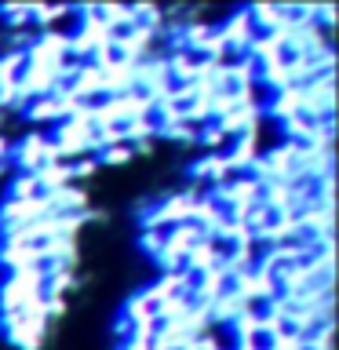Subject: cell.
Segmentation results:
<instances>
[{
	"label": "cell",
	"instance_id": "obj_16",
	"mask_svg": "<svg viewBox=\"0 0 339 350\" xmlns=\"http://www.w3.org/2000/svg\"><path fill=\"white\" fill-rule=\"evenodd\" d=\"M161 248H164V230H139V252L150 262L161 256Z\"/></svg>",
	"mask_w": 339,
	"mask_h": 350
},
{
	"label": "cell",
	"instance_id": "obj_5",
	"mask_svg": "<svg viewBox=\"0 0 339 350\" xmlns=\"http://www.w3.org/2000/svg\"><path fill=\"white\" fill-rule=\"evenodd\" d=\"M66 88H70V95L77 103H98L103 98V70L92 62H81V70L73 73V81Z\"/></svg>",
	"mask_w": 339,
	"mask_h": 350
},
{
	"label": "cell",
	"instance_id": "obj_2",
	"mask_svg": "<svg viewBox=\"0 0 339 350\" xmlns=\"http://www.w3.org/2000/svg\"><path fill=\"white\" fill-rule=\"evenodd\" d=\"M186 179H190V186H197V190H212V186L234 179V172H230V164H226L223 153H201V157L190 161Z\"/></svg>",
	"mask_w": 339,
	"mask_h": 350
},
{
	"label": "cell",
	"instance_id": "obj_19",
	"mask_svg": "<svg viewBox=\"0 0 339 350\" xmlns=\"http://www.w3.org/2000/svg\"><path fill=\"white\" fill-rule=\"evenodd\" d=\"M117 350H153L150 343H146V339H117Z\"/></svg>",
	"mask_w": 339,
	"mask_h": 350
},
{
	"label": "cell",
	"instance_id": "obj_6",
	"mask_svg": "<svg viewBox=\"0 0 339 350\" xmlns=\"http://www.w3.org/2000/svg\"><path fill=\"white\" fill-rule=\"evenodd\" d=\"M44 201H48V215H81V212H87V193L77 183L62 186V190H55V193H44Z\"/></svg>",
	"mask_w": 339,
	"mask_h": 350
},
{
	"label": "cell",
	"instance_id": "obj_3",
	"mask_svg": "<svg viewBox=\"0 0 339 350\" xmlns=\"http://www.w3.org/2000/svg\"><path fill=\"white\" fill-rule=\"evenodd\" d=\"M215 29L223 33V40H226V48H230V62L241 59V55H248V44L256 40V29H252L248 8H234Z\"/></svg>",
	"mask_w": 339,
	"mask_h": 350
},
{
	"label": "cell",
	"instance_id": "obj_15",
	"mask_svg": "<svg viewBox=\"0 0 339 350\" xmlns=\"http://www.w3.org/2000/svg\"><path fill=\"white\" fill-rule=\"evenodd\" d=\"M135 153H131V146H124V142H117V146H106V150H98L95 153V161H98V168H120V164H128Z\"/></svg>",
	"mask_w": 339,
	"mask_h": 350
},
{
	"label": "cell",
	"instance_id": "obj_14",
	"mask_svg": "<svg viewBox=\"0 0 339 350\" xmlns=\"http://www.w3.org/2000/svg\"><path fill=\"white\" fill-rule=\"evenodd\" d=\"M226 135H223V128L215 124V120H208V124L197 128V146H204V153H223L226 150Z\"/></svg>",
	"mask_w": 339,
	"mask_h": 350
},
{
	"label": "cell",
	"instance_id": "obj_18",
	"mask_svg": "<svg viewBox=\"0 0 339 350\" xmlns=\"http://www.w3.org/2000/svg\"><path fill=\"white\" fill-rule=\"evenodd\" d=\"M95 172H98V161H95V157H77V161L70 164V175H73V183H77V179H92Z\"/></svg>",
	"mask_w": 339,
	"mask_h": 350
},
{
	"label": "cell",
	"instance_id": "obj_17",
	"mask_svg": "<svg viewBox=\"0 0 339 350\" xmlns=\"http://www.w3.org/2000/svg\"><path fill=\"white\" fill-rule=\"evenodd\" d=\"M0 18H4V33L11 29H29V8H0Z\"/></svg>",
	"mask_w": 339,
	"mask_h": 350
},
{
	"label": "cell",
	"instance_id": "obj_13",
	"mask_svg": "<svg viewBox=\"0 0 339 350\" xmlns=\"http://www.w3.org/2000/svg\"><path fill=\"white\" fill-rule=\"evenodd\" d=\"M8 201H33V197H40V186H37V175H22L15 172L8 179Z\"/></svg>",
	"mask_w": 339,
	"mask_h": 350
},
{
	"label": "cell",
	"instance_id": "obj_20",
	"mask_svg": "<svg viewBox=\"0 0 339 350\" xmlns=\"http://www.w3.org/2000/svg\"><path fill=\"white\" fill-rule=\"evenodd\" d=\"M230 350H267V347H262V343H234Z\"/></svg>",
	"mask_w": 339,
	"mask_h": 350
},
{
	"label": "cell",
	"instance_id": "obj_10",
	"mask_svg": "<svg viewBox=\"0 0 339 350\" xmlns=\"http://www.w3.org/2000/svg\"><path fill=\"white\" fill-rule=\"evenodd\" d=\"M70 183H73V175H70V164H62V161H55V164H44V168L37 172L40 197H44V193H55V190H62V186H70Z\"/></svg>",
	"mask_w": 339,
	"mask_h": 350
},
{
	"label": "cell",
	"instance_id": "obj_12",
	"mask_svg": "<svg viewBox=\"0 0 339 350\" xmlns=\"http://www.w3.org/2000/svg\"><path fill=\"white\" fill-rule=\"evenodd\" d=\"M161 142H175V146H197V128L186 120H172V124H157Z\"/></svg>",
	"mask_w": 339,
	"mask_h": 350
},
{
	"label": "cell",
	"instance_id": "obj_11",
	"mask_svg": "<svg viewBox=\"0 0 339 350\" xmlns=\"http://www.w3.org/2000/svg\"><path fill=\"white\" fill-rule=\"evenodd\" d=\"M248 18H252V29H256V33H273L281 26L284 11H281V4H252Z\"/></svg>",
	"mask_w": 339,
	"mask_h": 350
},
{
	"label": "cell",
	"instance_id": "obj_9",
	"mask_svg": "<svg viewBox=\"0 0 339 350\" xmlns=\"http://www.w3.org/2000/svg\"><path fill=\"white\" fill-rule=\"evenodd\" d=\"M22 117L29 120L33 128H51V124H59L62 113H59V103H55L51 95H44V98H33V103H26V109H22Z\"/></svg>",
	"mask_w": 339,
	"mask_h": 350
},
{
	"label": "cell",
	"instance_id": "obj_8",
	"mask_svg": "<svg viewBox=\"0 0 339 350\" xmlns=\"http://www.w3.org/2000/svg\"><path fill=\"white\" fill-rule=\"evenodd\" d=\"M219 262H223V252H219V245L215 241H201V245H193L190 248V256H186V273L190 278H201V273H208V270H215Z\"/></svg>",
	"mask_w": 339,
	"mask_h": 350
},
{
	"label": "cell",
	"instance_id": "obj_4",
	"mask_svg": "<svg viewBox=\"0 0 339 350\" xmlns=\"http://www.w3.org/2000/svg\"><path fill=\"white\" fill-rule=\"evenodd\" d=\"M48 215V201L44 197H33V201H0V234L4 230H15V226H29L37 219Z\"/></svg>",
	"mask_w": 339,
	"mask_h": 350
},
{
	"label": "cell",
	"instance_id": "obj_7",
	"mask_svg": "<svg viewBox=\"0 0 339 350\" xmlns=\"http://www.w3.org/2000/svg\"><path fill=\"white\" fill-rule=\"evenodd\" d=\"M0 270H4V273L40 270L37 248H33V245H8V241H0Z\"/></svg>",
	"mask_w": 339,
	"mask_h": 350
},
{
	"label": "cell",
	"instance_id": "obj_1",
	"mask_svg": "<svg viewBox=\"0 0 339 350\" xmlns=\"http://www.w3.org/2000/svg\"><path fill=\"white\" fill-rule=\"evenodd\" d=\"M0 336L8 339V347L15 350H40L44 347V336H48V321L40 314H4L0 317Z\"/></svg>",
	"mask_w": 339,
	"mask_h": 350
}]
</instances>
